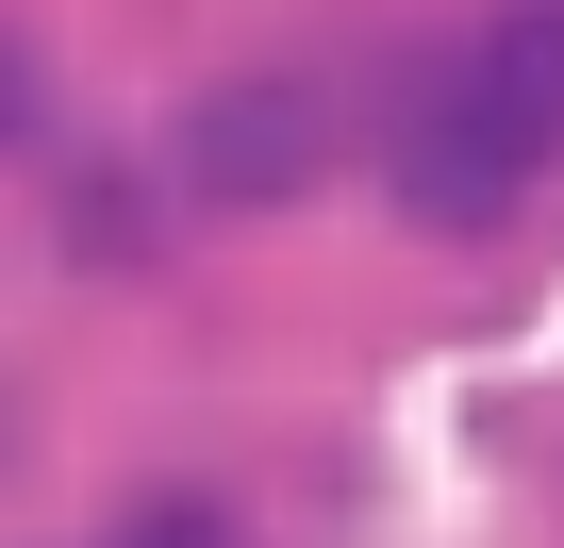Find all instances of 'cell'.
Listing matches in <instances>:
<instances>
[{
    "mask_svg": "<svg viewBox=\"0 0 564 548\" xmlns=\"http://www.w3.org/2000/svg\"><path fill=\"white\" fill-rule=\"evenodd\" d=\"M448 67H465V100H481V117H498L531 166L564 150V0H514V18H481Z\"/></svg>",
    "mask_w": 564,
    "mask_h": 548,
    "instance_id": "3957f363",
    "label": "cell"
},
{
    "mask_svg": "<svg viewBox=\"0 0 564 548\" xmlns=\"http://www.w3.org/2000/svg\"><path fill=\"white\" fill-rule=\"evenodd\" d=\"M34 117H51V67H34V34H0V150H18Z\"/></svg>",
    "mask_w": 564,
    "mask_h": 548,
    "instance_id": "5b68a950",
    "label": "cell"
},
{
    "mask_svg": "<svg viewBox=\"0 0 564 548\" xmlns=\"http://www.w3.org/2000/svg\"><path fill=\"white\" fill-rule=\"evenodd\" d=\"M382 183H399V216H415V233H498V216L531 200V150L465 100V67H432V84L382 117Z\"/></svg>",
    "mask_w": 564,
    "mask_h": 548,
    "instance_id": "7a4b0ae2",
    "label": "cell"
},
{
    "mask_svg": "<svg viewBox=\"0 0 564 548\" xmlns=\"http://www.w3.org/2000/svg\"><path fill=\"white\" fill-rule=\"evenodd\" d=\"M133 548H216V515H199V498H150V531H133Z\"/></svg>",
    "mask_w": 564,
    "mask_h": 548,
    "instance_id": "8992f818",
    "label": "cell"
},
{
    "mask_svg": "<svg viewBox=\"0 0 564 548\" xmlns=\"http://www.w3.org/2000/svg\"><path fill=\"white\" fill-rule=\"evenodd\" d=\"M67 249H84V266H150V200H133V166H67Z\"/></svg>",
    "mask_w": 564,
    "mask_h": 548,
    "instance_id": "277c9868",
    "label": "cell"
},
{
    "mask_svg": "<svg viewBox=\"0 0 564 548\" xmlns=\"http://www.w3.org/2000/svg\"><path fill=\"white\" fill-rule=\"evenodd\" d=\"M333 166H349V100L300 84V67H249V84L183 100V200H216V216H282Z\"/></svg>",
    "mask_w": 564,
    "mask_h": 548,
    "instance_id": "6da1fadb",
    "label": "cell"
}]
</instances>
